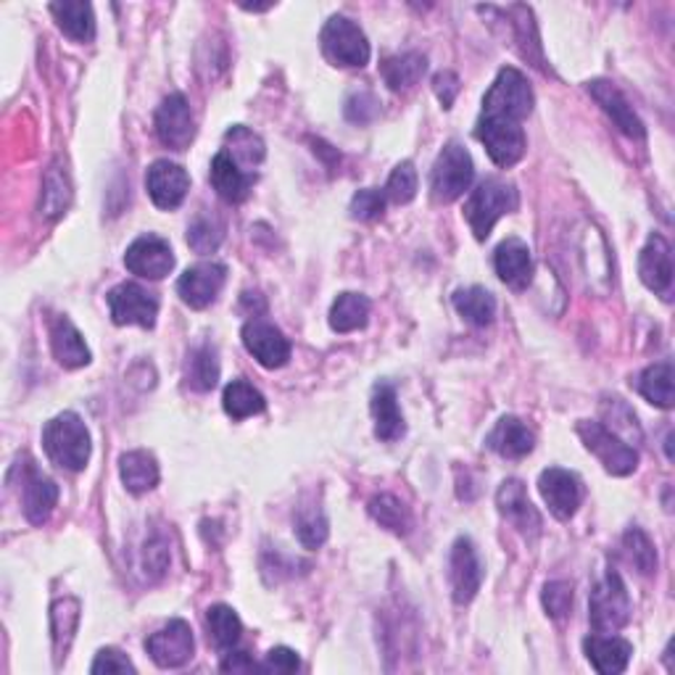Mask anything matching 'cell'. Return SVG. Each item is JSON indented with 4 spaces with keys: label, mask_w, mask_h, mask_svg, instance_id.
<instances>
[{
    "label": "cell",
    "mask_w": 675,
    "mask_h": 675,
    "mask_svg": "<svg viewBox=\"0 0 675 675\" xmlns=\"http://www.w3.org/2000/svg\"><path fill=\"white\" fill-rule=\"evenodd\" d=\"M623 548H625V554H628L631 565L636 567L638 573L642 575L657 573V548H654L652 538L646 536L644 531L631 527V531L623 536Z\"/></svg>",
    "instance_id": "obj_46"
},
{
    "label": "cell",
    "mask_w": 675,
    "mask_h": 675,
    "mask_svg": "<svg viewBox=\"0 0 675 675\" xmlns=\"http://www.w3.org/2000/svg\"><path fill=\"white\" fill-rule=\"evenodd\" d=\"M449 581L456 604H470L477 596L483 583V562L470 538H456L449 560Z\"/></svg>",
    "instance_id": "obj_15"
},
{
    "label": "cell",
    "mask_w": 675,
    "mask_h": 675,
    "mask_svg": "<svg viewBox=\"0 0 675 675\" xmlns=\"http://www.w3.org/2000/svg\"><path fill=\"white\" fill-rule=\"evenodd\" d=\"M583 652H586L588 663L594 665L596 673L617 675L628 667L633 646L621 636H604V633H594V636H588L586 642H583Z\"/></svg>",
    "instance_id": "obj_26"
},
{
    "label": "cell",
    "mask_w": 675,
    "mask_h": 675,
    "mask_svg": "<svg viewBox=\"0 0 675 675\" xmlns=\"http://www.w3.org/2000/svg\"><path fill=\"white\" fill-rule=\"evenodd\" d=\"M220 667H222L224 673H253V671H262V667L253 663L249 652H232V649H228V654H224V659H222Z\"/></svg>",
    "instance_id": "obj_55"
},
{
    "label": "cell",
    "mask_w": 675,
    "mask_h": 675,
    "mask_svg": "<svg viewBox=\"0 0 675 675\" xmlns=\"http://www.w3.org/2000/svg\"><path fill=\"white\" fill-rule=\"evenodd\" d=\"M588 93L602 105L604 114L615 122V127L623 132V135H628L633 140H644L642 119L636 117V111L631 109V103L625 101V95L615 88V84L607 80H594L588 82Z\"/></svg>",
    "instance_id": "obj_22"
},
{
    "label": "cell",
    "mask_w": 675,
    "mask_h": 675,
    "mask_svg": "<svg viewBox=\"0 0 675 675\" xmlns=\"http://www.w3.org/2000/svg\"><path fill=\"white\" fill-rule=\"evenodd\" d=\"M496 506L504 520H510L523 536H538L541 533V515L527 498L523 481H504L502 488L496 491Z\"/></svg>",
    "instance_id": "obj_19"
},
{
    "label": "cell",
    "mask_w": 675,
    "mask_h": 675,
    "mask_svg": "<svg viewBox=\"0 0 675 675\" xmlns=\"http://www.w3.org/2000/svg\"><path fill=\"white\" fill-rule=\"evenodd\" d=\"M631 594L621 573L607 570L588 596V621L596 633H617L631 621Z\"/></svg>",
    "instance_id": "obj_4"
},
{
    "label": "cell",
    "mask_w": 675,
    "mask_h": 675,
    "mask_svg": "<svg viewBox=\"0 0 675 675\" xmlns=\"http://www.w3.org/2000/svg\"><path fill=\"white\" fill-rule=\"evenodd\" d=\"M602 425L607 427V431H612L615 435H621V439L625 443H642L644 433H642V425H638L636 414H633V410L628 404H625L623 399L612 396V399H604L602 401Z\"/></svg>",
    "instance_id": "obj_38"
},
{
    "label": "cell",
    "mask_w": 675,
    "mask_h": 675,
    "mask_svg": "<svg viewBox=\"0 0 675 675\" xmlns=\"http://www.w3.org/2000/svg\"><path fill=\"white\" fill-rule=\"evenodd\" d=\"M638 278L654 293H667L673 285V251L663 235H652L638 256Z\"/></svg>",
    "instance_id": "obj_23"
},
{
    "label": "cell",
    "mask_w": 675,
    "mask_h": 675,
    "mask_svg": "<svg viewBox=\"0 0 675 675\" xmlns=\"http://www.w3.org/2000/svg\"><path fill=\"white\" fill-rule=\"evenodd\" d=\"M475 138L485 145V151H488V157L496 167H515L525 157L527 140L523 124L512 122V119L481 114L475 124Z\"/></svg>",
    "instance_id": "obj_8"
},
{
    "label": "cell",
    "mask_w": 675,
    "mask_h": 675,
    "mask_svg": "<svg viewBox=\"0 0 675 675\" xmlns=\"http://www.w3.org/2000/svg\"><path fill=\"white\" fill-rule=\"evenodd\" d=\"M224 238V224L211 214H199L188 228V245L201 256L214 253L222 245Z\"/></svg>",
    "instance_id": "obj_44"
},
{
    "label": "cell",
    "mask_w": 675,
    "mask_h": 675,
    "mask_svg": "<svg viewBox=\"0 0 675 675\" xmlns=\"http://www.w3.org/2000/svg\"><path fill=\"white\" fill-rule=\"evenodd\" d=\"M266 673H295L301 671V659L299 654L293 649H288V646H274V649L266 652L264 663L259 665Z\"/></svg>",
    "instance_id": "obj_52"
},
{
    "label": "cell",
    "mask_w": 675,
    "mask_h": 675,
    "mask_svg": "<svg viewBox=\"0 0 675 675\" xmlns=\"http://www.w3.org/2000/svg\"><path fill=\"white\" fill-rule=\"evenodd\" d=\"M427 72V59L422 53H399L389 56L380 63V74L393 93H401V90H410L417 84L422 77Z\"/></svg>",
    "instance_id": "obj_31"
},
{
    "label": "cell",
    "mask_w": 675,
    "mask_h": 675,
    "mask_svg": "<svg viewBox=\"0 0 675 675\" xmlns=\"http://www.w3.org/2000/svg\"><path fill=\"white\" fill-rule=\"evenodd\" d=\"M538 491L541 496H544L548 512H552L557 520H562V523H567V520L578 512V506L583 502L581 477L562 467L544 470L538 477Z\"/></svg>",
    "instance_id": "obj_14"
},
{
    "label": "cell",
    "mask_w": 675,
    "mask_h": 675,
    "mask_svg": "<svg viewBox=\"0 0 675 675\" xmlns=\"http://www.w3.org/2000/svg\"><path fill=\"white\" fill-rule=\"evenodd\" d=\"M370 410H372V420H375V435L380 441H385V443L399 441L401 435L406 433V422H404V414H401V410H399L396 391H393V385L377 383L375 389H372Z\"/></svg>",
    "instance_id": "obj_28"
},
{
    "label": "cell",
    "mask_w": 675,
    "mask_h": 675,
    "mask_svg": "<svg viewBox=\"0 0 675 675\" xmlns=\"http://www.w3.org/2000/svg\"><path fill=\"white\" fill-rule=\"evenodd\" d=\"M243 346L266 370L285 367L291 359V341L283 335V330L274 328L272 322L251 320L243 325Z\"/></svg>",
    "instance_id": "obj_12"
},
{
    "label": "cell",
    "mask_w": 675,
    "mask_h": 675,
    "mask_svg": "<svg viewBox=\"0 0 675 675\" xmlns=\"http://www.w3.org/2000/svg\"><path fill=\"white\" fill-rule=\"evenodd\" d=\"M124 266L143 280H164L174 270V251L164 238L140 235L124 253Z\"/></svg>",
    "instance_id": "obj_13"
},
{
    "label": "cell",
    "mask_w": 675,
    "mask_h": 675,
    "mask_svg": "<svg viewBox=\"0 0 675 675\" xmlns=\"http://www.w3.org/2000/svg\"><path fill=\"white\" fill-rule=\"evenodd\" d=\"M578 245H575V259L581 264V274L588 280L591 291L607 293L609 291V251L607 243H604L602 232L594 228V224H583L578 230Z\"/></svg>",
    "instance_id": "obj_18"
},
{
    "label": "cell",
    "mask_w": 675,
    "mask_h": 675,
    "mask_svg": "<svg viewBox=\"0 0 675 675\" xmlns=\"http://www.w3.org/2000/svg\"><path fill=\"white\" fill-rule=\"evenodd\" d=\"M167 562H169V552H167L164 541H148L145 552H143L145 573H151L153 578H159V575L167 570Z\"/></svg>",
    "instance_id": "obj_54"
},
{
    "label": "cell",
    "mask_w": 675,
    "mask_h": 675,
    "mask_svg": "<svg viewBox=\"0 0 675 675\" xmlns=\"http://www.w3.org/2000/svg\"><path fill=\"white\" fill-rule=\"evenodd\" d=\"M494 270L498 280L512 291H525L533 280V256L527 243L520 238H506L504 243H498L494 251Z\"/></svg>",
    "instance_id": "obj_20"
},
{
    "label": "cell",
    "mask_w": 675,
    "mask_h": 675,
    "mask_svg": "<svg viewBox=\"0 0 675 675\" xmlns=\"http://www.w3.org/2000/svg\"><path fill=\"white\" fill-rule=\"evenodd\" d=\"M145 190L159 209L172 211V209H178L182 201H185V195L190 190V178L180 164H174V161H167V159H159L148 167Z\"/></svg>",
    "instance_id": "obj_17"
},
{
    "label": "cell",
    "mask_w": 675,
    "mask_h": 675,
    "mask_svg": "<svg viewBox=\"0 0 675 675\" xmlns=\"http://www.w3.org/2000/svg\"><path fill=\"white\" fill-rule=\"evenodd\" d=\"M346 119L349 122H354V124H367V122H372V119L377 117V111H380V103H377V98L372 95V93H367V90H359V93H354L346 101Z\"/></svg>",
    "instance_id": "obj_50"
},
{
    "label": "cell",
    "mask_w": 675,
    "mask_h": 675,
    "mask_svg": "<svg viewBox=\"0 0 675 675\" xmlns=\"http://www.w3.org/2000/svg\"><path fill=\"white\" fill-rule=\"evenodd\" d=\"M533 103H536V95H533V88L525 80V74L506 67L496 74L494 84L483 98V114L512 119V122L523 124L533 114Z\"/></svg>",
    "instance_id": "obj_3"
},
{
    "label": "cell",
    "mask_w": 675,
    "mask_h": 675,
    "mask_svg": "<svg viewBox=\"0 0 675 675\" xmlns=\"http://www.w3.org/2000/svg\"><path fill=\"white\" fill-rule=\"evenodd\" d=\"M185 380L193 391L206 393L214 389L216 380H220V359H216L214 346H199L190 351Z\"/></svg>",
    "instance_id": "obj_42"
},
{
    "label": "cell",
    "mask_w": 675,
    "mask_h": 675,
    "mask_svg": "<svg viewBox=\"0 0 675 675\" xmlns=\"http://www.w3.org/2000/svg\"><path fill=\"white\" fill-rule=\"evenodd\" d=\"M42 449L56 467L80 473L88 467L93 443H90V433L80 414L61 412L42 427Z\"/></svg>",
    "instance_id": "obj_1"
},
{
    "label": "cell",
    "mask_w": 675,
    "mask_h": 675,
    "mask_svg": "<svg viewBox=\"0 0 675 675\" xmlns=\"http://www.w3.org/2000/svg\"><path fill=\"white\" fill-rule=\"evenodd\" d=\"M90 673L103 675V673H135V665L130 663V657L119 649H101L95 654V663L90 665Z\"/></svg>",
    "instance_id": "obj_51"
},
{
    "label": "cell",
    "mask_w": 675,
    "mask_h": 675,
    "mask_svg": "<svg viewBox=\"0 0 675 675\" xmlns=\"http://www.w3.org/2000/svg\"><path fill=\"white\" fill-rule=\"evenodd\" d=\"M224 143H228L224 151H228L230 157L235 159V164L245 169V172H253V167L262 164L264 157H266L264 140L243 124L230 127L228 135H224Z\"/></svg>",
    "instance_id": "obj_35"
},
{
    "label": "cell",
    "mask_w": 675,
    "mask_h": 675,
    "mask_svg": "<svg viewBox=\"0 0 675 675\" xmlns=\"http://www.w3.org/2000/svg\"><path fill=\"white\" fill-rule=\"evenodd\" d=\"M206 628L209 638L220 649H232V646L241 642L243 623L238 617V612L228 607V604H214V607L206 609Z\"/></svg>",
    "instance_id": "obj_40"
},
{
    "label": "cell",
    "mask_w": 675,
    "mask_h": 675,
    "mask_svg": "<svg viewBox=\"0 0 675 675\" xmlns=\"http://www.w3.org/2000/svg\"><path fill=\"white\" fill-rule=\"evenodd\" d=\"M209 178L211 185H214L216 193H220V199H224L228 203H243L249 199L253 182H256V174L245 172V169L238 167L235 159H232L224 148L211 159Z\"/></svg>",
    "instance_id": "obj_25"
},
{
    "label": "cell",
    "mask_w": 675,
    "mask_h": 675,
    "mask_svg": "<svg viewBox=\"0 0 675 675\" xmlns=\"http://www.w3.org/2000/svg\"><path fill=\"white\" fill-rule=\"evenodd\" d=\"M385 193L377 188H364L351 199V216L362 222H375L385 211Z\"/></svg>",
    "instance_id": "obj_48"
},
{
    "label": "cell",
    "mask_w": 675,
    "mask_h": 675,
    "mask_svg": "<svg viewBox=\"0 0 675 675\" xmlns=\"http://www.w3.org/2000/svg\"><path fill=\"white\" fill-rule=\"evenodd\" d=\"M51 623H53V649L56 657H67L69 644H72L77 625H80V602L67 596V600H59L51 609Z\"/></svg>",
    "instance_id": "obj_41"
},
{
    "label": "cell",
    "mask_w": 675,
    "mask_h": 675,
    "mask_svg": "<svg viewBox=\"0 0 675 675\" xmlns=\"http://www.w3.org/2000/svg\"><path fill=\"white\" fill-rule=\"evenodd\" d=\"M502 17L510 21V27L515 30L512 32V40L517 42L520 53H523L527 61H533V67L546 69L544 59H541V42L536 21H533V11L525 9V6H512V9L502 11Z\"/></svg>",
    "instance_id": "obj_33"
},
{
    "label": "cell",
    "mask_w": 675,
    "mask_h": 675,
    "mask_svg": "<svg viewBox=\"0 0 675 675\" xmlns=\"http://www.w3.org/2000/svg\"><path fill=\"white\" fill-rule=\"evenodd\" d=\"M119 475H122L124 488L130 491V494H148V491H153L159 485V462L157 456L143 452V449H138V452H127L119 456Z\"/></svg>",
    "instance_id": "obj_29"
},
{
    "label": "cell",
    "mask_w": 675,
    "mask_h": 675,
    "mask_svg": "<svg viewBox=\"0 0 675 675\" xmlns=\"http://www.w3.org/2000/svg\"><path fill=\"white\" fill-rule=\"evenodd\" d=\"M145 652L159 667H182L193 659L195 638L185 621H169L164 628L145 638Z\"/></svg>",
    "instance_id": "obj_11"
},
{
    "label": "cell",
    "mask_w": 675,
    "mask_h": 675,
    "mask_svg": "<svg viewBox=\"0 0 675 675\" xmlns=\"http://www.w3.org/2000/svg\"><path fill=\"white\" fill-rule=\"evenodd\" d=\"M370 299L362 293H341L330 306V328L335 333H354L367 328L370 322Z\"/></svg>",
    "instance_id": "obj_32"
},
{
    "label": "cell",
    "mask_w": 675,
    "mask_h": 675,
    "mask_svg": "<svg viewBox=\"0 0 675 675\" xmlns=\"http://www.w3.org/2000/svg\"><path fill=\"white\" fill-rule=\"evenodd\" d=\"M485 446L504 460H523L536 446V435L520 417L504 414L494 425V431L485 435Z\"/></svg>",
    "instance_id": "obj_24"
},
{
    "label": "cell",
    "mask_w": 675,
    "mask_h": 675,
    "mask_svg": "<svg viewBox=\"0 0 675 675\" xmlns=\"http://www.w3.org/2000/svg\"><path fill=\"white\" fill-rule=\"evenodd\" d=\"M541 602H544V609L548 617L554 621H562L570 609H573V586L562 581L546 583L544 591H541Z\"/></svg>",
    "instance_id": "obj_49"
},
{
    "label": "cell",
    "mask_w": 675,
    "mask_h": 675,
    "mask_svg": "<svg viewBox=\"0 0 675 675\" xmlns=\"http://www.w3.org/2000/svg\"><path fill=\"white\" fill-rule=\"evenodd\" d=\"M370 515L375 523H380L383 527H389L391 533H396V536H406L412 527V515L410 510H406L404 504L399 502L396 496L391 494H380L370 498Z\"/></svg>",
    "instance_id": "obj_43"
},
{
    "label": "cell",
    "mask_w": 675,
    "mask_h": 675,
    "mask_svg": "<svg viewBox=\"0 0 675 675\" xmlns=\"http://www.w3.org/2000/svg\"><path fill=\"white\" fill-rule=\"evenodd\" d=\"M575 433L581 435L583 446H586L588 452L604 464V470H607L609 475L625 477V475L636 473V467H638L636 449H633L631 443H625L621 435L607 431L602 422L581 420L578 425H575Z\"/></svg>",
    "instance_id": "obj_7"
},
{
    "label": "cell",
    "mask_w": 675,
    "mask_h": 675,
    "mask_svg": "<svg viewBox=\"0 0 675 675\" xmlns=\"http://www.w3.org/2000/svg\"><path fill=\"white\" fill-rule=\"evenodd\" d=\"M454 309L470 322V325L485 328L491 325L496 316V299L494 293L485 291L481 285L460 288V291L454 293Z\"/></svg>",
    "instance_id": "obj_34"
},
{
    "label": "cell",
    "mask_w": 675,
    "mask_h": 675,
    "mask_svg": "<svg viewBox=\"0 0 675 675\" xmlns=\"http://www.w3.org/2000/svg\"><path fill=\"white\" fill-rule=\"evenodd\" d=\"M222 406L224 412H228V417L245 420L253 417V414H262L266 401L251 383H245V380H232L222 393Z\"/></svg>",
    "instance_id": "obj_39"
},
{
    "label": "cell",
    "mask_w": 675,
    "mask_h": 675,
    "mask_svg": "<svg viewBox=\"0 0 675 675\" xmlns=\"http://www.w3.org/2000/svg\"><path fill=\"white\" fill-rule=\"evenodd\" d=\"M636 389L649 404L659 406V410H671L673 406V364L659 362L652 364L642 372V377L636 380Z\"/></svg>",
    "instance_id": "obj_37"
},
{
    "label": "cell",
    "mask_w": 675,
    "mask_h": 675,
    "mask_svg": "<svg viewBox=\"0 0 675 675\" xmlns=\"http://www.w3.org/2000/svg\"><path fill=\"white\" fill-rule=\"evenodd\" d=\"M385 199L393 203H410L414 195H417V169H414L412 161H401V164L393 169L389 185H385Z\"/></svg>",
    "instance_id": "obj_47"
},
{
    "label": "cell",
    "mask_w": 675,
    "mask_h": 675,
    "mask_svg": "<svg viewBox=\"0 0 675 675\" xmlns=\"http://www.w3.org/2000/svg\"><path fill=\"white\" fill-rule=\"evenodd\" d=\"M473 180H475V164L473 157L467 153V148L456 143V140L443 145V151L439 153V159H435L431 174L433 199L439 203H452L456 199H462V195L470 190V185H473Z\"/></svg>",
    "instance_id": "obj_6"
},
{
    "label": "cell",
    "mask_w": 675,
    "mask_h": 675,
    "mask_svg": "<svg viewBox=\"0 0 675 675\" xmlns=\"http://www.w3.org/2000/svg\"><path fill=\"white\" fill-rule=\"evenodd\" d=\"M520 195L512 182H504L498 178H488L470 193L467 203H464V220H467L470 230L475 232L477 241H485L491 230L504 214H512L517 209Z\"/></svg>",
    "instance_id": "obj_2"
},
{
    "label": "cell",
    "mask_w": 675,
    "mask_h": 675,
    "mask_svg": "<svg viewBox=\"0 0 675 675\" xmlns=\"http://www.w3.org/2000/svg\"><path fill=\"white\" fill-rule=\"evenodd\" d=\"M320 46L325 59L341 69H362L370 61V42L362 27L349 17H330L322 27Z\"/></svg>",
    "instance_id": "obj_5"
},
{
    "label": "cell",
    "mask_w": 675,
    "mask_h": 675,
    "mask_svg": "<svg viewBox=\"0 0 675 675\" xmlns=\"http://www.w3.org/2000/svg\"><path fill=\"white\" fill-rule=\"evenodd\" d=\"M109 312L114 325H138L151 330L157 325L159 316V299L157 293L145 291L143 285L138 283H122L117 288H111L109 293Z\"/></svg>",
    "instance_id": "obj_9"
},
{
    "label": "cell",
    "mask_w": 675,
    "mask_h": 675,
    "mask_svg": "<svg viewBox=\"0 0 675 675\" xmlns=\"http://www.w3.org/2000/svg\"><path fill=\"white\" fill-rule=\"evenodd\" d=\"M72 203V185H69L67 169H61L59 161L48 167L46 180H42V201H40V214H46L48 220H56Z\"/></svg>",
    "instance_id": "obj_36"
},
{
    "label": "cell",
    "mask_w": 675,
    "mask_h": 675,
    "mask_svg": "<svg viewBox=\"0 0 675 675\" xmlns=\"http://www.w3.org/2000/svg\"><path fill=\"white\" fill-rule=\"evenodd\" d=\"M433 90H435V95H439L443 109H452L456 95H460V90H462L460 77H456L454 72H439L433 77Z\"/></svg>",
    "instance_id": "obj_53"
},
{
    "label": "cell",
    "mask_w": 675,
    "mask_h": 675,
    "mask_svg": "<svg viewBox=\"0 0 675 675\" xmlns=\"http://www.w3.org/2000/svg\"><path fill=\"white\" fill-rule=\"evenodd\" d=\"M228 280V266L216 262H201L180 274L178 293L190 309H206L216 301V295Z\"/></svg>",
    "instance_id": "obj_16"
},
{
    "label": "cell",
    "mask_w": 675,
    "mask_h": 675,
    "mask_svg": "<svg viewBox=\"0 0 675 675\" xmlns=\"http://www.w3.org/2000/svg\"><path fill=\"white\" fill-rule=\"evenodd\" d=\"M51 13L59 30L77 42H90L95 38V13L93 6L84 0H63L51 3Z\"/></svg>",
    "instance_id": "obj_30"
},
{
    "label": "cell",
    "mask_w": 675,
    "mask_h": 675,
    "mask_svg": "<svg viewBox=\"0 0 675 675\" xmlns=\"http://www.w3.org/2000/svg\"><path fill=\"white\" fill-rule=\"evenodd\" d=\"M328 517L316 506H299L295 512V536L306 548H320L328 541Z\"/></svg>",
    "instance_id": "obj_45"
},
{
    "label": "cell",
    "mask_w": 675,
    "mask_h": 675,
    "mask_svg": "<svg viewBox=\"0 0 675 675\" xmlns=\"http://www.w3.org/2000/svg\"><path fill=\"white\" fill-rule=\"evenodd\" d=\"M153 130H157L161 145L172 148V151H185L195 138V119L188 98L182 93L167 95L157 109Z\"/></svg>",
    "instance_id": "obj_10"
},
{
    "label": "cell",
    "mask_w": 675,
    "mask_h": 675,
    "mask_svg": "<svg viewBox=\"0 0 675 675\" xmlns=\"http://www.w3.org/2000/svg\"><path fill=\"white\" fill-rule=\"evenodd\" d=\"M51 349L56 362L67 370H80L90 364V349L84 343L80 330H77L67 316H53L51 320Z\"/></svg>",
    "instance_id": "obj_27"
},
{
    "label": "cell",
    "mask_w": 675,
    "mask_h": 675,
    "mask_svg": "<svg viewBox=\"0 0 675 675\" xmlns=\"http://www.w3.org/2000/svg\"><path fill=\"white\" fill-rule=\"evenodd\" d=\"M59 502V485L51 477L42 475L34 464H27V475L21 481V506L24 517L32 525H42L53 515V506Z\"/></svg>",
    "instance_id": "obj_21"
}]
</instances>
